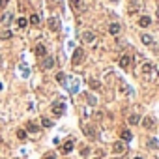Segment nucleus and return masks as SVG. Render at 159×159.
<instances>
[{
	"label": "nucleus",
	"instance_id": "32",
	"mask_svg": "<svg viewBox=\"0 0 159 159\" xmlns=\"http://www.w3.org/2000/svg\"><path fill=\"white\" fill-rule=\"evenodd\" d=\"M0 62H2V54H0Z\"/></svg>",
	"mask_w": 159,
	"mask_h": 159
},
{
	"label": "nucleus",
	"instance_id": "13",
	"mask_svg": "<svg viewBox=\"0 0 159 159\" xmlns=\"http://www.w3.org/2000/svg\"><path fill=\"white\" fill-rule=\"evenodd\" d=\"M28 23L32 24V26H39V23H41V19H39V15L38 13H32L28 17Z\"/></svg>",
	"mask_w": 159,
	"mask_h": 159
},
{
	"label": "nucleus",
	"instance_id": "31",
	"mask_svg": "<svg viewBox=\"0 0 159 159\" xmlns=\"http://www.w3.org/2000/svg\"><path fill=\"white\" fill-rule=\"evenodd\" d=\"M133 159H142V157H133Z\"/></svg>",
	"mask_w": 159,
	"mask_h": 159
},
{
	"label": "nucleus",
	"instance_id": "20",
	"mask_svg": "<svg viewBox=\"0 0 159 159\" xmlns=\"http://www.w3.org/2000/svg\"><path fill=\"white\" fill-rule=\"evenodd\" d=\"M73 146H75V144H73V140H68V142H66V144L62 146V152H64V153H69L71 150H73Z\"/></svg>",
	"mask_w": 159,
	"mask_h": 159
},
{
	"label": "nucleus",
	"instance_id": "2",
	"mask_svg": "<svg viewBox=\"0 0 159 159\" xmlns=\"http://www.w3.org/2000/svg\"><path fill=\"white\" fill-rule=\"evenodd\" d=\"M51 111H53L54 116H62L66 112V103L64 101H54V103L51 105Z\"/></svg>",
	"mask_w": 159,
	"mask_h": 159
},
{
	"label": "nucleus",
	"instance_id": "26",
	"mask_svg": "<svg viewBox=\"0 0 159 159\" xmlns=\"http://www.w3.org/2000/svg\"><path fill=\"white\" fill-rule=\"evenodd\" d=\"M11 32H9V30H4V32H0V39H9V38H11Z\"/></svg>",
	"mask_w": 159,
	"mask_h": 159
},
{
	"label": "nucleus",
	"instance_id": "4",
	"mask_svg": "<svg viewBox=\"0 0 159 159\" xmlns=\"http://www.w3.org/2000/svg\"><path fill=\"white\" fill-rule=\"evenodd\" d=\"M47 26H49V30L51 32H60V21L56 17H51V19H47Z\"/></svg>",
	"mask_w": 159,
	"mask_h": 159
},
{
	"label": "nucleus",
	"instance_id": "24",
	"mask_svg": "<svg viewBox=\"0 0 159 159\" xmlns=\"http://www.w3.org/2000/svg\"><path fill=\"white\" fill-rule=\"evenodd\" d=\"M17 138H19V140H26V131H24V129H17Z\"/></svg>",
	"mask_w": 159,
	"mask_h": 159
},
{
	"label": "nucleus",
	"instance_id": "10",
	"mask_svg": "<svg viewBox=\"0 0 159 159\" xmlns=\"http://www.w3.org/2000/svg\"><path fill=\"white\" fill-rule=\"evenodd\" d=\"M122 32V26L118 23H112V24H109V34H112V36H118Z\"/></svg>",
	"mask_w": 159,
	"mask_h": 159
},
{
	"label": "nucleus",
	"instance_id": "5",
	"mask_svg": "<svg viewBox=\"0 0 159 159\" xmlns=\"http://www.w3.org/2000/svg\"><path fill=\"white\" fill-rule=\"evenodd\" d=\"M69 2H71V6H73V11H75V13H83L84 9H86L83 0H69Z\"/></svg>",
	"mask_w": 159,
	"mask_h": 159
},
{
	"label": "nucleus",
	"instance_id": "23",
	"mask_svg": "<svg viewBox=\"0 0 159 159\" xmlns=\"http://www.w3.org/2000/svg\"><path fill=\"white\" fill-rule=\"evenodd\" d=\"M26 129H28L30 133H38V131H39V127L36 125V124H32V122H28V124H26Z\"/></svg>",
	"mask_w": 159,
	"mask_h": 159
},
{
	"label": "nucleus",
	"instance_id": "7",
	"mask_svg": "<svg viewBox=\"0 0 159 159\" xmlns=\"http://www.w3.org/2000/svg\"><path fill=\"white\" fill-rule=\"evenodd\" d=\"M112 150H114V153H124L127 152V146H125V142H122V140H118V142H114V146H112Z\"/></svg>",
	"mask_w": 159,
	"mask_h": 159
},
{
	"label": "nucleus",
	"instance_id": "6",
	"mask_svg": "<svg viewBox=\"0 0 159 159\" xmlns=\"http://www.w3.org/2000/svg\"><path fill=\"white\" fill-rule=\"evenodd\" d=\"M137 24H138L140 28H148V26H152V17H148V15H142V17H138Z\"/></svg>",
	"mask_w": 159,
	"mask_h": 159
},
{
	"label": "nucleus",
	"instance_id": "22",
	"mask_svg": "<svg viewBox=\"0 0 159 159\" xmlns=\"http://www.w3.org/2000/svg\"><path fill=\"white\" fill-rule=\"evenodd\" d=\"M26 24H28V19H24V17H19L17 19V26L19 28H26Z\"/></svg>",
	"mask_w": 159,
	"mask_h": 159
},
{
	"label": "nucleus",
	"instance_id": "21",
	"mask_svg": "<svg viewBox=\"0 0 159 159\" xmlns=\"http://www.w3.org/2000/svg\"><path fill=\"white\" fill-rule=\"evenodd\" d=\"M140 39H142V43H144V45H152V43H153V39H152L150 34H142Z\"/></svg>",
	"mask_w": 159,
	"mask_h": 159
},
{
	"label": "nucleus",
	"instance_id": "14",
	"mask_svg": "<svg viewBox=\"0 0 159 159\" xmlns=\"http://www.w3.org/2000/svg\"><path fill=\"white\" fill-rule=\"evenodd\" d=\"M142 125H144V127H146V129H152V127H153V125H155V120H153V118H152V116H146V118H144V120H142Z\"/></svg>",
	"mask_w": 159,
	"mask_h": 159
},
{
	"label": "nucleus",
	"instance_id": "27",
	"mask_svg": "<svg viewBox=\"0 0 159 159\" xmlns=\"http://www.w3.org/2000/svg\"><path fill=\"white\" fill-rule=\"evenodd\" d=\"M148 148H153V150H155V148H159V142L155 138H150V140H148Z\"/></svg>",
	"mask_w": 159,
	"mask_h": 159
},
{
	"label": "nucleus",
	"instance_id": "28",
	"mask_svg": "<svg viewBox=\"0 0 159 159\" xmlns=\"http://www.w3.org/2000/svg\"><path fill=\"white\" fill-rule=\"evenodd\" d=\"M86 99H88V103H90L92 107H94V105L97 103V101H96V97H94V96H90V94H88V96H86Z\"/></svg>",
	"mask_w": 159,
	"mask_h": 159
},
{
	"label": "nucleus",
	"instance_id": "9",
	"mask_svg": "<svg viewBox=\"0 0 159 159\" xmlns=\"http://www.w3.org/2000/svg\"><path fill=\"white\" fill-rule=\"evenodd\" d=\"M41 68L43 69H53L54 68V58H53V56H45L43 62H41Z\"/></svg>",
	"mask_w": 159,
	"mask_h": 159
},
{
	"label": "nucleus",
	"instance_id": "1",
	"mask_svg": "<svg viewBox=\"0 0 159 159\" xmlns=\"http://www.w3.org/2000/svg\"><path fill=\"white\" fill-rule=\"evenodd\" d=\"M83 62H84V49L83 47H77L73 56H71V64H73V66H81Z\"/></svg>",
	"mask_w": 159,
	"mask_h": 159
},
{
	"label": "nucleus",
	"instance_id": "18",
	"mask_svg": "<svg viewBox=\"0 0 159 159\" xmlns=\"http://www.w3.org/2000/svg\"><path fill=\"white\" fill-rule=\"evenodd\" d=\"M140 120H142V118L138 116V114H131L129 118H127V122H129L131 125H137V124H140Z\"/></svg>",
	"mask_w": 159,
	"mask_h": 159
},
{
	"label": "nucleus",
	"instance_id": "15",
	"mask_svg": "<svg viewBox=\"0 0 159 159\" xmlns=\"http://www.w3.org/2000/svg\"><path fill=\"white\" fill-rule=\"evenodd\" d=\"M120 137H122V140H124V142H129L131 138H133V135H131L129 129H122V131H120Z\"/></svg>",
	"mask_w": 159,
	"mask_h": 159
},
{
	"label": "nucleus",
	"instance_id": "16",
	"mask_svg": "<svg viewBox=\"0 0 159 159\" xmlns=\"http://www.w3.org/2000/svg\"><path fill=\"white\" fill-rule=\"evenodd\" d=\"M56 81H58L62 86H68V77H66L64 71H60V73H56Z\"/></svg>",
	"mask_w": 159,
	"mask_h": 159
},
{
	"label": "nucleus",
	"instance_id": "25",
	"mask_svg": "<svg viewBox=\"0 0 159 159\" xmlns=\"http://www.w3.org/2000/svg\"><path fill=\"white\" fill-rule=\"evenodd\" d=\"M41 125L43 127H53V120H49V118H41Z\"/></svg>",
	"mask_w": 159,
	"mask_h": 159
},
{
	"label": "nucleus",
	"instance_id": "12",
	"mask_svg": "<svg viewBox=\"0 0 159 159\" xmlns=\"http://www.w3.org/2000/svg\"><path fill=\"white\" fill-rule=\"evenodd\" d=\"M129 64H131V56L124 54V56L120 58V68H122V69H127V68H129Z\"/></svg>",
	"mask_w": 159,
	"mask_h": 159
},
{
	"label": "nucleus",
	"instance_id": "11",
	"mask_svg": "<svg viewBox=\"0 0 159 159\" xmlns=\"http://www.w3.org/2000/svg\"><path fill=\"white\" fill-rule=\"evenodd\" d=\"M153 71V64H150V62H144L142 64V68H140V73L142 75H150Z\"/></svg>",
	"mask_w": 159,
	"mask_h": 159
},
{
	"label": "nucleus",
	"instance_id": "3",
	"mask_svg": "<svg viewBox=\"0 0 159 159\" xmlns=\"http://www.w3.org/2000/svg\"><path fill=\"white\" fill-rule=\"evenodd\" d=\"M81 39H83L84 43H88V45H92L97 39V36H96V32H92V30H86V32H83V36H81Z\"/></svg>",
	"mask_w": 159,
	"mask_h": 159
},
{
	"label": "nucleus",
	"instance_id": "33",
	"mask_svg": "<svg viewBox=\"0 0 159 159\" xmlns=\"http://www.w3.org/2000/svg\"><path fill=\"white\" fill-rule=\"evenodd\" d=\"M0 90H2V83H0Z\"/></svg>",
	"mask_w": 159,
	"mask_h": 159
},
{
	"label": "nucleus",
	"instance_id": "34",
	"mask_svg": "<svg viewBox=\"0 0 159 159\" xmlns=\"http://www.w3.org/2000/svg\"><path fill=\"white\" fill-rule=\"evenodd\" d=\"M155 159H157V157H155Z\"/></svg>",
	"mask_w": 159,
	"mask_h": 159
},
{
	"label": "nucleus",
	"instance_id": "19",
	"mask_svg": "<svg viewBox=\"0 0 159 159\" xmlns=\"http://www.w3.org/2000/svg\"><path fill=\"white\" fill-rule=\"evenodd\" d=\"M88 86H90L92 90H99V88H101V83H99L97 79H90V81H88Z\"/></svg>",
	"mask_w": 159,
	"mask_h": 159
},
{
	"label": "nucleus",
	"instance_id": "29",
	"mask_svg": "<svg viewBox=\"0 0 159 159\" xmlns=\"http://www.w3.org/2000/svg\"><path fill=\"white\" fill-rule=\"evenodd\" d=\"M45 159H56V155H54V153H51V155H47Z\"/></svg>",
	"mask_w": 159,
	"mask_h": 159
},
{
	"label": "nucleus",
	"instance_id": "17",
	"mask_svg": "<svg viewBox=\"0 0 159 159\" xmlns=\"http://www.w3.org/2000/svg\"><path fill=\"white\" fill-rule=\"evenodd\" d=\"M11 21H13V15H11V13H6V15H4L2 19H0V23H2L4 26H8V24H11Z\"/></svg>",
	"mask_w": 159,
	"mask_h": 159
},
{
	"label": "nucleus",
	"instance_id": "30",
	"mask_svg": "<svg viewBox=\"0 0 159 159\" xmlns=\"http://www.w3.org/2000/svg\"><path fill=\"white\" fill-rule=\"evenodd\" d=\"M4 6V0H0V8H2Z\"/></svg>",
	"mask_w": 159,
	"mask_h": 159
},
{
	"label": "nucleus",
	"instance_id": "8",
	"mask_svg": "<svg viewBox=\"0 0 159 159\" xmlns=\"http://www.w3.org/2000/svg\"><path fill=\"white\" fill-rule=\"evenodd\" d=\"M34 53H36V56H39V58H45V56H47V47L39 43V45L34 47Z\"/></svg>",
	"mask_w": 159,
	"mask_h": 159
}]
</instances>
